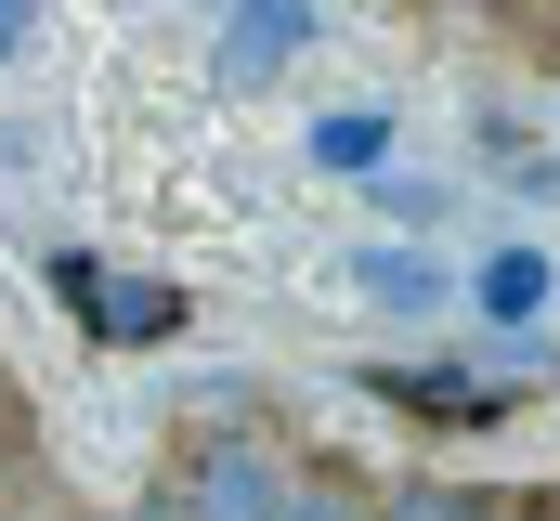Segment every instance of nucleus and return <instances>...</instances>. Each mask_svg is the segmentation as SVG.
I'll return each mask as SVG.
<instances>
[{
  "mask_svg": "<svg viewBox=\"0 0 560 521\" xmlns=\"http://www.w3.org/2000/svg\"><path fill=\"white\" fill-rule=\"evenodd\" d=\"M300 470H287L261 430H209L183 470H170V521H287Z\"/></svg>",
  "mask_w": 560,
  "mask_h": 521,
  "instance_id": "f257e3e1",
  "label": "nucleus"
},
{
  "mask_svg": "<svg viewBox=\"0 0 560 521\" xmlns=\"http://www.w3.org/2000/svg\"><path fill=\"white\" fill-rule=\"evenodd\" d=\"M378 404H405L418 430H495L509 404H522V379H456V366H378Z\"/></svg>",
  "mask_w": 560,
  "mask_h": 521,
  "instance_id": "f03ea898",
  "label": "nucleus"
},
{
  "mask_svg": "<svg viewBox=\"0 0 560 521\" xmlns=\"http://www.w3.org/2000/svg\"><path fill=\"white\" fill-rule=\"evenodd\" d=\"M287 53H313V0H222V92H261Z\"/></svg>",
  "mask_w": 560,
  "mask_h": 521,
  "instance_id": "7ed1b4c3",
  "label": "nucleus"
},
{
  "mask_svg": "<svg viewBox=\"0 0 560 521\" xmlns=\"http://www.w3.org/2000/svg\"><path fill=\"white\" fill-rule=\"evenodd\" d=\"M352 274H365L378 313H443V260H430V248H365Z\"/></svg>",
  "mask_w": 560,
  "mask_h": 521,
  "instance_id": "20e7f679",
  "label": "nucleus"
},
{
  "mask_svg": "<svg viewBox=\"0 0 560 521\" xmlns=\"http://www.w3.org/2000/svg\"><path fill=\"white\" fill-rule=\"evenodd\" d=\"M39 274H52V300H66V313L105 339V313H118V260H105V248H52Z\"/></svg>",
  "mask_w": 560,
  "mask_h": 521,
  "instance_id": "39448f33",
  "label": "nucleus"
},
{
  "mask_svg": "<svg viewBox=\"0 0 560 521\" xmlns=\"http://www.w3.org/2000/svg\"><path fill=\"white\" fill-rule=\"evenodd\" d=\"M482 313H495V326H535V313H548V248H495L482 260Z\"/></svg>",
  "mask_w": 560,
  "mask_h": 521,
  "instance_id": "423d86ee",
  "label": "nucleus"
},
{
  "mask_svg": "<svg viewBox=\"0 0 560 521\" xmlns=\"http://www.w3.org/2000/svg\"><path fill=\"white\" fill-rule=\"evenodd\" d=\"M313 157H326L339 183H365V170L392 157V118H378V105H339V118H313Z\"/></svg>",
  "mask_w": 560,
  "mask_h": 521,
  "instance_id": "0eeeda50",
  "label": "nucleus"
},
{
  "mask_svg": "<svg viewBox=\"0 0 560 521\" xmlns=\"http://www.w3.org/2000/svg\"><path fill=\"white\" fill-rule=\"evenodd\" d=\"M365 521H548V509H482V496H456V483H405L392 509H365Z\"/></svg>",
  "mask_w": 560,
  "mask_h": 521,
  "instance_id": "6e6552de",
  "label": "nucleus"
},
{
  "mask_svg": "<svg viewBox=\"0 0 560 521\" xmlns=\"http://www.w3.org/2000/svg\"><path fill=\"white\" fill-rule=\"evenodd\" d=\"M287 521H365V496H352V483H313V470H300V496H287Z\"/></svg>",
  "mask_w": 560,
  "mask_h": 521,
  "instance_id": "1a4fd4ad",
  "label": "nucleus"
},
{
  "mask_svg": "<svg viewBox=\"0 0 560 521\" xmlns=\"http://www.w3.org/2000/svg\"><path fill=\"white\" fill-rule=\"evenodd\" d=\"M0 53H26V0H0Z\"/></svg>",
  "mask_w": 560,
  "mask_h": 521,
  "instance_id": "9d476101",
  "label": "nucleus"
},
{
  "mask_svg": "<svg viewBox=\"0 0 560 521\" xmlns=\"http://www.w3.org/2000/svg\"><path fill=\"white\" fill-rule=\"evenodd\" d=\"M0 443H13V379H0Z\"/></svg>",
  "mask_w": 560,
  "mask_h": 521,
  "instance_id": "9b49d317",
  "label": "nucleus"
},
{
  "mask_svg": "<svg viewBox=\"0 0 560 521\" xmlns=\"http://www.w3.org/2000/svg\"><path fill=\"white\" fill-rule=\"evenodd\" d=\"M118 521H170V509H118Z\"/></svg>",
  "mask_w": 560,
  "mask_h": 521,
  "instance_id": "f8f14e48",
  "label": "nucleus"
},
{
  "mask_svg": "<svg viewBox=\"0 0 560 521\" xmlns=\"http://www.w3.org/2000/svg\"><path fill=\"white\" fill-rule=\"evenodd\" d=\"M209 13H222V0H209Z\"/></svg>",
  "mask_w": 560,
  "mask_h": 521,
  "instance_id": "ddd939ff",
  "label": "nucleus"
}]
</instances>
